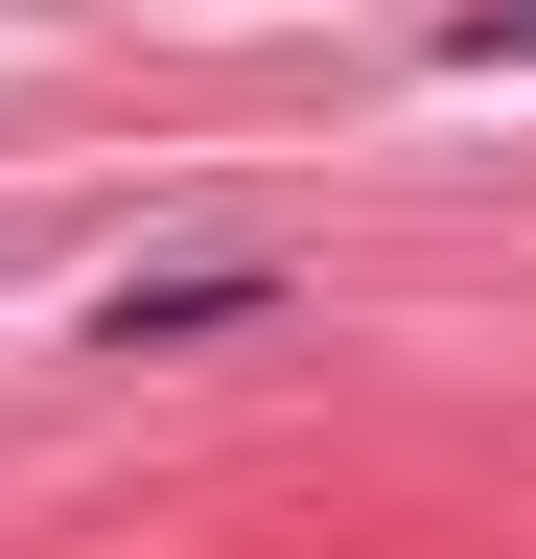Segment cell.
Segmentation results:
<instances>
[{
  "label": "cell",
  "mask_w": 536,
  "mask_h": 559,
  "mask_svg": "<svg viewBox=\"0 0 536 559\" xmlns=\"http://www.w3.org/2000/svg\"><path fill=\"white\" fill-rule=\"evenodd\" d=\"M257 304H281L257 257H211V280H117V304H94V349H187V326H257Z\"/></svg>",
  "instance_id": "cell-1"
}]
</instances>
